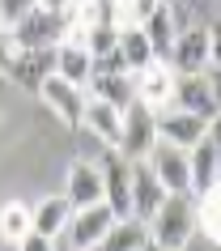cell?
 <instances>
[{"label": "cell", "instance_id": "obj_14", "mask_svg": "<svg viewBox=\"0 0 221 251\" xmlns=\"http://www.w3.org/2000/svg\"><path fill=\"white\" fill-rule=\"evenodd\" d=\"M174 85H179V73L166 60H153L149 68L136 73V98L153 111H166V102H174Z\"/></svg>", "mask_w": 221, "mask_h": 251}, {"label": "cell", "instance_id": "obj_4", "mask_svg": "<svg viewBox=\"0 0 221 251\" xmlns=\"http://www.w3.org/2000/svg\"><path fill=\"white\" fill-rule=\"evenodd\" d=\"M145 162L153 166V175L162 179V187H166L170 196H196V187H192V153H187V149L157 141V149Z\"/></svg>", "mask_w": 221, "mask_h": 251}, {"label": "cell", "instance_id": "obj_28", "mask_svg": "<svg viewBox=\"0 0 221 251\" xmlns=\"http://www.w3.org/2000/svg\"><path fill=\"white\" fill-rule=\"evenodd\" d=\"M208 68H221V22L208 26Z\"/></svg>", "mask_w": 221, "mask_h": 251}, {"label": "cell", "instance_id": "obj_5", "mask_svg": "<svg viewBox=\"0 0 221 251\" xmlns=\"http://www.w3.org/2000/svg\"><path fill=\"white\" fill-rule=\"evenodd\" d=\"M55 73H60L55 47H39V51H13V64H9L4 77L13 81L17 90H26V94H43V85H47Z\"/></svg>", "mask_w": 221, "mask_h": 251}, {"label": "cell", "instance_id": "obj_20", "mask_svg": "<svg viewBox=\"0 0 221 251\" xmlns=\"http://www.w3.org/2000/svg\"><path fill=\"white\" fill-rule=\"evenodd\" d=\"M115 60H119V68H128L132 77H136L141 68L153 64L157 55H153V47H149V34H145L141 26H123V30H119V51H115Z\"/></svg>", "mask_w": 221, "mask_h": 251}, {"label": "cell", "instance_id": "obj_25", "mask_svg": "<svg viewBox=\"0 0 221 251\" xmlns=\"http://www.w3.org/2000/svg\"><path fill=\"white\" fill-rule=\"evenodd\" d=\"M111 9H115L119 26H141L145 17L157 9V0H111Z\"/></svg>", "mask_w": 221, "mask_h": 251}, {"label": "cell", "instance_id": "obj_8", "mask_svg": "<svg viewBox=\"0 0 221 251\" xmlns=\"http://www.w3.org/2000/svg\"><path fill=\"white\" fill-rule=\"evenodd\" d=\"M208 128H213V119H200V115H192V111H183V106H174V111H157V136H162L166 145L187 149V153L208 136Z\"/></svg>", "mask_w": 221, "mask_h": 251}, {"label": "cell", "instance_id": "obj_21", "mask_svg": "<svg viewBox=\"0 0 221 251\" xmlns=\"http://www.w3.org/2000/svg\"><path fill=\"white\" fill-rule=\"evenodd\" d=\"M30 234H34V204H26V200H4L0 204V238L9 247H22Z\"/></svg>", "mask_w": 221, "mask_h": 251}, {"label": "cell", "instance_id": "obj_33", "mask_svg": "<svg viewBox=\"0 0 221 251\" xmlns=\"http://www.w3.org/2000/svg\"><path fill=\"white\" fill-rule=\"evenodd\" d=\"M149 251H162V247H149Z\"/></svg>", "mask_w": 221, "mask_h": 251}, {"label": "cell", "instance_id": "obj_29", "mask_svg": "<svg viewBox=\"0 0 221 251\" xmlns=\"http://www.w3.org/2000/svg\"><path fill=\"white\" fill-rule=\"evenodd\" d=\"M13 251H55V238H47V234H39V230H34V234H30L22 247H13Z\"/></svg>", "mask_w": 221, "mask_h": 251}, {"label": "cell", "instance_id": "obj_10", "mask_svg": "<svg viewBox=\"0 0 221 251\" xmlns=\"http://www.w3.org/2000/svg\"><path fill=\"white\" fill-rule=\"evenodd\" d=\"M102 187H106V204L115 209V217H132V162L123 153H102Z\"/></svg>", "mask_w": 221, "mask_h": 251}, {"label": "cell", "instance_id": "obj_31", "mask_svg": "<svg viewBox=\"0 0 221 251\" xmlns=\"http://www.w3.org/2000/svg\"><path fill=\"white\" fill-rule=\"evenodd\" d=\"M43 4H47V9H60V13H73V9H77V0H43Z\"/></svg>", "mask_w": 221, "mask_h": 251}, {"label": "cell", "instance_id": "obj_16", "mask_svg": "<svg viewBox=\"0 0 221 251\" xmlns=\"http://www.w3.org/2000/svg\"><path fill=\"white\" fill-rule=\"evenodd\" d=\"M81 128H90V132L98 136L106 149H115V153H119V145H123V111L111 106V102H102V98H94V94H90V102H85V124H81Z\"/></svg>", "mask_w": 221, "mask_h": 251}, {"label": "cell", "instance_id": "obj_18", "mask_svg": "<svg viewBox=\"0 0 221 251\" xmlns=\"http://www.w3.org/2000/svg\"><path fill=\"white\" fill-rule=\"evenodd\" d=\"M55 55H60V77H64V81L81 85V90L94 81V55H90V47H85V39H81L77 30L55 47Z\"/></svg>", "mask_w": 221, "mask_h": 251}, {"label": "cell", "instance_id": "obj_11", "mask_svg": "<svg viewBox=\"0 0 221 251\" xmlns=\"http://www.w3.org/2000/svg\"><path fill=\"white\" fill-rule=\"evenodd\" d=\"M170 68H174L179 77L208 73V26H204V22H192V26L179 30V43H174V55H170Z\"/></svg>", "mask_w": 221, "mask_h": 251}, {"label": "cell", "instance_id": "obj_24", "mask_svg": "<svg viewBox=\"0 0 221 251\" xmlns=\"http://www.w3.org/2000/svg\"><path fill=\"white\" fill-rule=\"evenodd\" d=\"M196 230H200L213 247H221V183L196 196Z\"/></svg>", "mask_w": 221, "mask_h": 251}, {"label": "cell", "instance_id": "obj_15", "mask_svg": "<svg viewBox=\"0 0 221 251\" xmlns=\"http://www.w3.org/2000/svg\"><path fill=\"white\" fill-rule=\"evenodd\" d=\"M174 106H183V111H192V115H200V119H217L221 106H217V94H213L208 73L179 77V85H174Z\"/></svg>", "mask_w": 221, "mask_h": 251}, {"label": "cell", "instance_id": "obj_2", "mask_svg": "<svg viewBox=\"0 0 221 251\" xmlns=\"http://www.w3.org/2000/svg\"><path fill=\"white\" fill-rule=\"evenodd\" d=\"M149 226V238H153V247L162 251H183L192 243L196 234V204L192 196H166V204L153 213V222Z\"/></svg>", "mask_w": 221, "mask_h": 251}, {"label": "cell", "instance_id": "obj_12", "mask_svg": "<svg viewBox=\"0 0 221 251\" xmlns=\"http://www.w3.org/2000/svg\"><path fill=\"white\" fill-rule=\"evenodd\" d=\"M64 196L73 200V209H90V204H102V200H106V187H102V166H98V162L77 158L73 166H68Z\"/></svg>", "mask_w": 221, "mask_h": 251}, {"label": "cell", "instance_id": "obj_32", "mask_svg": "<svg viewBox=\"0 0 221 251\" xmlns=\"http://www.w3.org/2000/svg\"><path fill=\"white\" fill-rule=\"evenodd\" d=\"M208 81H213V94H217V106H221V68H208Z\"/></svg>", "mask_w": 221, "mask_h": 251}, {"label": "cell", "instance_id": "obj_22", "mask_svg": "<svg viewBox=\"0 0 221 251\" xmlns=\"http://www.w3.org/2000/svg\"><path fill=\"white\" fill-rule=\"evenodd\" d=\"M149 247H153L149 226L136 222V217H123V222L111 226V234L102 238V247H98V251H149Z\"/></svg>", "mask_w": 221, "mask_h": 251}, {"label": "cell", "instance_id": "obj_27", "mask_svg": "<svg viewBox=\"0 0 221 251\" xmlns=\"http://www.w3.org/2000/svg\"><path fill=\"white\" fill-rule=\"evenodd\" d=\"M9 64H13V34H9V22L0 17V77L9 73Z\"/></svg>", "mask_w": 221, "mask_h": 251}, {"label": "cell", "instance_id": "obj_6", "mask_svg": "<svg viewBox=\"0 0 221 251\" xmlns=\"http://www.w3.org/2000/svg\"><path fill=\"white\" fill-rule=\"evenodd\" d=\"M43 102H47V111H51L64 128H73L77 132L81 124H85V102H90V94L81 90V85H73V81H64L60 73H55L47 85H43V94H39Z\"/></svg>", "mask_w": 221, "mask_h": 251}, {"label": "cell", "instance_id": "obj_30", "mask_svg": "<svg viewBox=\"0 0 221 251\" xmlns=\"http://www.w3.org/2000/svg\"><path fill=\"white\" fill-rule=\"evenodd\" d=\"M208 141H213V149H217V158H221V115L213 119V128H208Z\"/></svg>", "mask_w": 221, "mask_h": 251}, {"label": "cell", "instance_id": "obj_9", "mask_svg": "<svg viewBox=\"0 0 221 251\" xmlns=\"http://www.w3.org/2000/svg\"><path fill=\"white\" fill-rule=\"evenodd\" d=\"M187 26L183 22V13L170 4V0H157V9L141 22V30L149 34V47H153L157 60H166L170 64V55H174V43H179V30Z\"/></svg>", "mask_w": 221, "mask_h": 251}, {"label": "cell", "instance_id": "obj_3", "mask_svg": "<svg viewBox=\"0 0 221 251\" xmlns=\"http://www.w3.org/2000/svg\"><path fill=\"white\" fill-rule=\"evenodd\" d=\"M157 141H162V136H157V111L136 98V102L123 111V145H119V153L128 162H145L157 149Z\"/></svg>", "mask_w": 221, "mask_h": 251}, {"label": "cell", "instance_id": "obj_23", "mask_svg": "<svg viewBox=\"0 0 221 251\" xmlns=\"http://www.w3.org/2000/svg\"><path fill=\"white\" fill-rule=\"evenodd\" d=\"M221 183V158H217V149H213V141H200V145L192 149V187H196V196L200 192H208V187H217Z\"/></svg>", "mask_w": 221, "mask_h": 251}, {"label": "cell", "instance_id": "obj_26", "mask_svg": "<svg viewBox=\"0 0 221 251\" xmlns=\"http://www.w3.org/2000/svg\"><path fill=\"white\" fill-rule=\"evenodd\" d=\"M39 4H43V0H0V17H4L9 26H17L26 13H34Z\"/></svg>", "mask_w": 221, "mask_h": 251}, {"label": "cell", "instance_id": "obj_1", "mask_svg": "<svg viewBox=\"0 0 221 251\" xmlns=\"http://www.w3.org/2000/svg\"><path fill=\"white\" fill-rule=\"evenodd\" d=\"M73 30H77L73 13H60V9L39 4L17 26H9V34H13V51H39V47H60Z\"/></svg>", "mask_w": 221, "mask_h": 251}, {"label": "cell", "instance_id": "obj_13", "mask_svg": "<svg viewBox=\"0 0 221 251\" xmlns=\"http://www.w3.org/2000/svg\"><path fill=\"white\" fill-rule=\"evenodd\" d=\"M166 187H162V179L153 175V166L149 162H132V217L136 222H153V213L166 204Z\"/></svg>", "mask_w": 221, "mask_h": 251}, {"label": "cell", "instance_id": "obj_17", "mask_svg": "<svg viewBox=\"0 0 221 251\" xmlns=\"http://www.w3.org/2000/svg\"><path fill=\"white\" fill-rule=\"evenodd\" d=\"M94 98H102V102L119 106V111H128L136 102V77H132L128 68H94Z\"/></svg>", "mask_w": 221, "mask_h": 251}, {"label": "cell", "instance_id": "obj_7", "mask_svg": "<svg viewBox=\"0 0 221 251\" xmlns=\"http://www.w3.org/2000/svg\"><path fill=\"white\" fill-rule=\"evenodd\" d=\"M115 222L119 217H115V209H111L106 200L102 204H90V209H77L73 222H68V243H73L77 251H98Z\"/></svg>", "mask_w": 221, "mask_h": 251}, {"label": "cell", "instance_id": "obj_19", "mask_svg": "<svg viewBox=\"0 0 221 251\" xmlns=\"http://www.w3.org/2000/svg\"><path fill=\"white\" fill-rule=\"evenodd\" d=\"M73 200L60 192V196H43L39 204H34V230L39 234H47V238H60V234H68V222H73Z\"/></svg>", "mask_w": 221, "mask_h": 251}]
</instances>
